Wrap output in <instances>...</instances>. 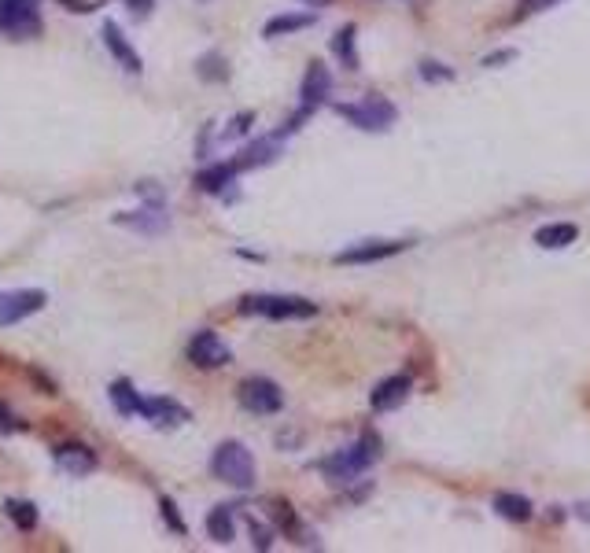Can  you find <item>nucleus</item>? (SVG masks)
Here are the masks:
<instances>
[{
    "label": "nucleus",
    "instance_id": "1",
    "mask_svg": "<svg viewBox=\"0 0 590 553\" xmlns=\"http://www.w3.org/2000/svg\"><path fill=\"white\" fill-rule=\"evenodd\" d=\"M377 458H380L377 436H362L358 443L336 450L332 458L321 461V472H325L332 483H351V480H358V476H362V472H366Z\"/></svg>",
    "mask_w": 590,
    "mask_h": 553
},
{
    "label": "nucleus",
    "instance_id": "2",
    "mask_svg": "<svg viewBox=\"0 0 590 553\" xmlns=\"http://www.w3.org/2000/svg\"><path fill=\"white\" fill-rule=\"evenodd\" d=\"M211 472L222 483H229V487H244V491L255 487V458H251V450L244 447V443H236V439H225L222 447H214Z\"/></svg>",
    "mask_w": 590,
    "mask_h": 553
},
{
    "label": "nucleus",
    "instance_id": "3",
    "mask_svg": "<svg viewBox=\"0 0 590 553\" xmlns=\"http://www.w3.org/2000/svg\"><path fill=\"white\" fill-rule=\"evenodd\" d=\"M240 314H259V318L273 321H299L314 318L318 306L303 299V295H244L240 299Z\"/></svg>",
    "mask_w": 590,
    "mask_h": 553
},
{
    "label": "nucleus",
    "instance_id": "4",
    "mask_svg": "<svg viewBox=\"0 0 590 553\" xmlns=\"http://www.w3.org/2000/svg\"><path fill=\"white\" fill-rule=\"evenodd\" d=\"M351 126H358V130H369V133H384L395 122V104L391 100H384V96H366V100H358V104H340L336 107Z\"/></svg>",
    "mask_w": 590,
    "mask_h": 553
},
{
    "label": "nucleus",
    "instance_id": "5",
    "mask_svg": "<svg viewBox=\"0 0 590 553\" xmlns=\"http://www.w3.org/2000/svg\"><path fill=\"white\" fill-rule=\"evenodd\" d=\"M240 406L251 413H259V417H270V413H281L284 406V395L281 388L266 377H248L240 384Z\"/></svg>",
    "mask_w": 590,
    "mask_h": 553
},
{
    "label": "nucleus",
    "instance_id": "6",
    "mask_svg": "<svg viewBox=\"0 0 590 553\" xmlns=\"http://www.w3.org/2000/svg\"><path fill=\"white\" fill-rule=\"evenodd\" d=\"M332 93V78H329V71L321 67V63H310V71H307V78H303V89H299V96H303V107H299V115L284 126L281 133H292V130H299V122L310 115V111H318L321 104H325V96Z\"/></svg>",
    "mask_w": 590,
    "mask_h": 553
},
{
    "label": "nucleus",
    "instance_id": "7",
    "mask_svg": "<svg viewBox=\"0 0 590 553\" xmlns=\"http://www.w3.org/2000/svg\"><path fill=\"white\" fill-rule=\"evenodd\" d=\"M189 362L200 365V369H222V365L233 362V351H229V343L218 332L203 329L189 340Z\"/></svg>",
    "mask_w": 590,
    "mask_h": 553
},
{
    "label": "nucleus",
    "instance_id": "8",
    "mask_svg": "<svg viewBox=\"0 0 590 553\" xmlns=\"http://www.w3.org/2000/svg\"><path fill=\"white\" fill-rule=\"evenodd\" d=\"M45 306V292L37 288H19V292L0 295V325H15V321L30 318Z\"/></svg>",
    "mask_w": 590,
    "mask_h": 553
},
{
    "label": "nucleus",
    "instance_id": "9",
    "mask_svg": "<svg viewBox=\"0 0 590 553\" xmlns=\"http://www.w3.org/2000/svg\"><path fill=\"white\" fill-rule=\"evenodd\" d=\"M410 388H413V377H410V373H395V377L380 380L377 388H373V395H369V406H373L377 413L395 410V406H402V402H406Z\"/></svg>",
    "mask_w": 590,
    "mask_h": 553
},
{
    "label": "nucleus",
    "instance_id": "10",
    "mask_svg": "<svg viewBox=\"0 0 590 553\" xmlns=\"http://www.w3.org/2000/svg\"><path fill=\"white\" fill-rule=\"evenodd\" d=\"M406 244L399 240H366V244H354V248L340 251L336 262L340 266H362V262H380V259H391V255H399Z\"/></svg>",
    "mask_w": 590,
    "mask_h": 553
},
{
    "label": "nucleus",
    "instance_id": "11",
    "mask_svg": "<svg viewBox=\"0 0 590 553\" xmlns=\"http://www.w3.org/2000/svg\"><path fill=\"white\" fill-rule=\"evenodd\" d=\"M52 458L67 476H89L96 469V450H89L85 443H59Z\"/></svg>",
    "mask_w": 590,
    "mask_h": 553
},
{
    "label": "nucleus",
    "instance_id": "12",
    "mask_svg": "<svg viewBox=\"0 0 590 553\" xmlns=\"http://www.w3.org/2000/svg\"><path fill=\"white\" fill-rule=\"evenodd\" d=\"M104 45H107V52L115 56L118 67H126L130 74H141V71H144V63H141V56H137V48H133L130 41L122 37L118 23H111V19L104 23Z\"/></svg>",
    "mask_w": 590,
    "mask_h": 553
},
{
    "label": "nucleus",
    "instance_id": "13",
    "mask_svg": "<svg viewBox=\"0 0 590 553\" xmlns=\"http://www.w3.org/2000/svg\"><path fill=\"white\" fill-rule=\"evenodd\" d=\"M141 417H148L152 424H166V428H174V424L189 421V410H185L181 402L159 395V399H144L141 402Z\"/></svg>",
    "mask_w": 590,
    "mask_h": 553
},
{
    "label": "nucleus",
    "instance_id": "14",
    "mask_svg": "<svg viewBox=\"0 0 590 553\" xmlns=\"http://www.w3.org/2000/svg\"><path fill=\"white\" fill-rule=\"evenodd\" d=\"M281 141H284V133H277V137H262V141L248 144V148H244V155L236 159V166H240V170H251V166L273 163V159L281 155Z\"/></svg>",
    "mask_w": 590,
    "mask_h": 553
},
{
    "label": "nucleus",
    "instance_id": "15",
    "mask_svg": "<svg viewBox=\"0 0 590 553\" xmlns=\"http://www.w3.org/2000/svg\"><path fill=\"white\" fill-rule=\"evenodd\" d=\"M0 34L15 37V41H30L41 34V15L23 12V15H0Z\"/></svg>",
    "mask_w": 590,
    "mask_h": 553
},
{
    "label": "nucleus",
    "instance_id": "16",
    "mask_svg": "<svg viewBox=\"0 0 590 553\" xmlns=\"http://www.w3.org/2000/svg\"><path fill=\"white\" fill-rule=\"evenodd\" d=\"M118 225H130V229H141V233L155 236V233H166L170 218L163 211H155V207H144L137 214H118Z\"/></svg>",
    "mask_w": 590,
    "mask_h": 553
},
{
    "label": "nucleus",
    "instance_id": "17",
    "mask_svg": "<svg viewBox=\"0 0 590 553\" xmlns=\"http://www.w3.org/2000/svg\"><path fill=\"white\" fill-rule=\"evenodd\" d=\"M207 535L214 542H233L236 539V509L233 506H214L207 517Z\"/></svg>",
    "mask_w": 590,
    "mask_h": 553
},
{
    "label": "nucleus",
    "instance_id": "18",
    "mask_svg": "<svg viewBox=\"0 0 590 553\" xmlns=\"http://www.w3.org/2000/svg\"><path fill=\"white\" fill-rule=\"evenodd\" d=\"M141 391L133 388L130 380H115L111 384V406H115L122 417H141Z\"/></svg>",
    "mask_w": 590,
    "mask_h": 553
},
{
    "label": "nucleus",
    "instance_id": "19",
    "mask_svg": "<svg viewBox=\"0 0 590 553\" xmlns=\"http://www.w3.org/2000/svg\"><path fill=\"white\" fill-rule=\"evenodd\" d=\"M579 229L572 222H554V225H543L539 233H535V244L539 248H568V244H576Z\"/></svg>",
    "mask_w": 590,
    "mask_h": 553
},
{
    "label": "nucleus",
    "instance_id": "20",
    "mask_svg": "<svg viewBox=\"0 0 590 553\" xmlns=\"http://www.w3.org/2000/svg\"><path fill=\"white\" fill-rule=\"evenodd\" d=\"M240 174V166L236 163H218V166H207L200 177H196V189L200 192H222L225 185H233V177Z\"/></svg>",
    "mask_w": 590,
    "mask_h": 553
},
{
    "label": "nucleus",
    "instance_id": "21",
    "mask_svg": "<svg viewBox=\"0 0 590 553\" xmlns=\"http://www.w3.org/2000/svg\"><path fill=\"white\" fill-rule=\"evenodd\" d=\"M495 509L506 520H517V524L531 520V502L524 495H513V491H498V495H495Z\"/></svg>",
    "mask_w": 590,
    "mask_h": 553
},
{
    "label": "nucleus",
    "instance_id": "22",
    "mask_svg": "<svg viewBox=\"0 0 590 553\" xmlns=\"http://www.w3.org/2000/svg\"><path fill=\"white\" fill-rule=\"evenodd\" d=\"M314 26V15H273L270 23L262 26V37H281V34H295V30H307Z\"/></svg>",
    "mask_w": 590,
    "mask_h": 553
},
{
    "label": "nucleus",
    "instance_id": "23",
    "mask_svg": "<svg viewBox=\"0 0 590 553\" xmlns=\"http://www.w3.org/2000/svg\"><path fill=\"white\" fill-rule=\"evenodd\" d=\"M4 513L15 520V528H23V531H34L37 528V506H30V502L8 498V502H4Z\"/></svg>",
    "mask_w": 590,
    "mask_h": 553
},
{
    "label": "nucleus",
    "instance_id": "24",
    "mask_svg": "<svg viewBox=\"0 0 590 553\" xmlns=\"http://www.w3.org/2000/svg\"><path fill=\"white\" fill-rule=\"evenodd\" d=\"M332 52L343 59L347 71H358V56H354V26H343L340 34L332 37Z\"/></svg>",
    "mask_w": 590,
    "mask_h": 553
},
{
    "label": "nucleus",
    "instance_id": "25",
    "mask_svg": "<svg viewBox=\"0 0 590 553\" xmlns=\"http://www.w3.org/2000/svg\"><path fill=\"white\" fill-rule=\"evenodd\" d=\"M200 78H218V82H225L229 78V71H225V59L222 56H203L200 59Z\"/></svg>",
    "mask_w": 590,
    "mask_h": 553
},
{
    "label": "nucleus",
    "instance_id": "26",
    "mask_svg": "<svg viewBox=\"0 0 590 553\" xmlns=\"http://www.w3.org/2000/svg\"><path fill=\"white\" fill-rule=\"evenodd\" d=\"M159 506H163V520L170 524V531H177V535H189V528H185V520L177 517V506H174V498H159Z\"/></svg>",
    "mask_w": 590,
    "mask_h": 553
},
{
    "label": "nucleus",
    "instance_id": "27",
    "mask_svg": "<svg viewBox=\"0 0 590 553\" xmlns=\"http://www.w3.org/2000/svg\"><path fill=\"white\" fill-rule=\"evenodd\" d=\"M248 528H251V542H255L259 550H270V546H273V531L266 528V524H259L255 517L248 520Z\"/></svg>",
    "mask_w": 590,
    "mask_h": 553
},
{
    "label": "nucleus",
    "instance_id": "28",
    "mask_svg": "<svg viewBox=\"0 0 590 553\" xmlns=\"http://www.w3.org/2000/svg\"><path fill=\"white\" fill-rule=\"evenodd\" d=\"M421 78H425V82H450L454 71L443 67V63H421Z\"/></svg>",
    "mask_w": 590,
    "mask_h": 553
},
{
    "label": "nucleus",
    "instance_id": "29",
    "mask_svg": "<svg viewBox=\"0 0 590 553\" xmlns=\"http://www.w3.org/2000/svg\"><path fill=\"white\" fill-rule=\"evenodd\" d=\"M41 0H0V15H23V12H37Z\"/></svg>",
    "mask_w": 590,
    "mask_h": 553
},
{
    "label": "nucleus",
    "instance_id": "30",
    "mask_svg": "<svg viewBox=\"0 0 590 553\" xmlns=\"http://www.w3.org/2000/svg\"><path fill=\"white\" fill-rule=\"evenodd\" d=\"M19 428H23V424H19V417H15V413L8 410L4 402H0V436H4V432H19Z\"/></svg>",
    "mask_w": 590,
    "mask_h": 553
},
{
    "label": "nucleus",
    "instance_id": "31",
    "mask_svg": "<svg viewBox=\"0 0 590 553\" xmlns=\"http://www.w3.org/2000/svg\"><path fill=\"white\" fill-rule=\"evenodd\" d=\"M122 4H130V8H133L137 15L152 12V8H155V0H122Z\"/></svg>",
    "mask_w": 590,
    "mask_h": 553
},
{
    "label": "nucleus",
    "instance_id": "32",
    "mask_svg": "<svg viewBox=\"0 0 590 553\" xmlns=\"http://www.w3.org/2000/svg\"><path fill=\"white\" fill-rule=\"evenodd\" d=\"M550 4H557V0H524L520 12H543V8H550Z\"/></svg>",
    "mask_w": 590,
    "mask_h": 553
},
{
    "label": "nucleus",
    "instance_id": "33",
    "mask_svg": "<svg viewBox=\"0 0 590 553\" xmlns=\"http://www.w3.org/2000/svg\"><path fill=\"white\" fill-rule=\"evenodd\" d=\"M506 59H513V52H495V56L484 59V67H495V63H506Z\"/></svg>",
    "mask_w": 590,
    "mask_h": 553
},
{
    "label": "nucleus",
    "instance_id": "34",
    "mask_svg": "<svg viewBox=\"0 0 590 553\" xmlns=\"http://www.w3.org/2000/svg\"><path fill=\"white\" fill-rule=\"evenodd\" d=\"M303 4H310V8H325V4H332V0H303Z\"/></svg>",
    "mask_w": 590,
    "mask_h": 553
},
{
    "label": "nucleus",
    "instance_id": "35",
    "mask_svg": "<svg viewBox=\"0 0 590 553\" xmlns=\"http://www.w3.org/2000/svg\"><path fill=\"white\" fill-rule=\"evenodd\" d=\"M579 517H587V520H590V506H579Z\"/></svg>",
    "mask_w": 590,
    "mask_h": 553
}]
</instances>
